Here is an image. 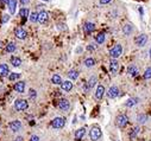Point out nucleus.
I'll return each instance as SVG.
<instances>
[{"label":"nucleus","instance_id":"7ed1b4c3","mask_svg":"<svg viewBox=\"0 0 151 141\" xmlns=\"http://www.w3.org/2000/svg\"><path fill=\"white\" fill-rule=\"evenodd\" d=\"M101 135H103V133H101V129H100L99 127H96V126L92 127V129L89 132V138H91L92 141H98L100 138H101Z\"/></svg>","mask_w":151,"mask_h":141},{"label":"nucleus","instance_id":"dca6fc26","mask_svg":"<svg viewBox=\"0 0 151 141\" xmlns=\"http://www.w3.org/2000/svg\"><path fill=\"white\" fill-rule=\"evenodd\" d=\"M15 90L17 93H24L25 90V82L24 81H19L15 84Z\"/></svg>","mask_w":151,"mask_h":141},{"label":"nucleus","instance_id":"b1692460","mask_svg":"<svg viewBox=\"0 0 151 141\" xmlns=\"http://www.w3.org/2000/svg\"><path fill=\"white\" fill-rule=\"evenodd\" d=\"M105 39H106V36H105L104 32L98 33V34L95 36V42H96L98 44H103V43L105 42Z\"/></svg>","mask_w":151,"mask_h":141},{"label":"nucleus","instance_id":"f03ea898","mask_svg":"<svg viewBox=\"0 0 151 141\" xmlns=\"http://www.w3.org/2000/svg\"><path fill=\"white\" fill-rule=\"evenodd\" d=\"M15 108L18 110V111H24L29 108V103L26 100H23V98H18L16 100L15 102Z\"/></svg>","mask_w":151,"mask_h":141},{"label":"nucleus","instance_id":"f8f14e48","mask_svg":"<svg viewBox=\"0 0 151 141\" xmlns=\"http://www.w3.org/2000/svg\"><path fill=\"white\" fill-rule=\"evenodd\" d=\"M104 95H105V87L100 84V85H98L96 90H95V98L96 100H101L104 97Z\"/></svg>","mask_w":151,"mask_h":141},{"label":"nucleus","instance_id":"e433bc0d","mask_svg":"<svg viewBox=\"0 0 151 141\" xmlns=\"http://www.w3.org/2000/svg\"><path fill=\"white\" fill-rule=\"evenodd\" d=\"M36 96H37L36 90H33V89H30V91H29V97H30V98H36Z\"/></svg>","mask_w":151,"mask_h":141},{"label":"nucleus","instance_id":"473e14b6","mask_svg":"<svg viewBox=\"0 0 151 141\" xmlns=\"http://www.w3.org/2000/svg\"><path fill=\"white\" fill-rule=\"evenodd\" d=\"M29 19L31 23H37L38 21V13H36V12H31V14L29 16Z\"/></svg>","mask_w":151,"mask_h":141},{"label":"nucleus","instance_id":"4be33fe9","mask_svg":"<svg viewBox=\"0 0 151 141\" xmlns=\"http://www.w3.org/2000/svg\"><path fill=\"white\" fill-rule=\"evenodd\" d=\"M16 6H17V0H10V4H8V10H10V13L13 16L15 12H16Z\"/></svg>","mask_w":151,"mask_h":141},{"label":"nucleus","instance_id":"2eb2a0df","mask_svg":"<svg viewBox=\"0 0 151 141\" xmlns=\"http://www.w3.org/2000/svg\"><path fill=\"white\" fill-rule=\"evenodd\" d=\"M83 29H85V32H86V33H92V32L95 30V25H94L93 23H91V21H87V23L85 24Z\"/></svg>","mask_w":151,"mask_h":141},{"label":"nucleus","instance_id":"ddd939ff","mask_svg":"<svg viewBox=\"0 0 151 141\" xmlns=\"http://www.w3.org/2000/svg\"><path fill=\"white\" fill-rule=\"evenodd\" d=\"M48 20H49V13L46 11H41L38 13V23L45 24Z\"/></svg>","mask_w":151,"mask_h":141},{"label":"nucleus","instance_id":"a19ab883","mask_svg":"<svg viewBox=\"0 0 151 141\" xmlns=\"http://www.w3.org/2000/svg\"><path fill=\"white\" fill-rule=\"evenodd\" d=\"M19 3H20L21 5H28V4L30 3V0H19Z\"/></svg>","mask_w":151,"mask_h":141},{"label":"nucleus","instance_id":"393cba45","mask_svg":"<svg viewBox=\"0 0 151 141\" xmlns=\"http://www.w3.org/2000/svg\"><path fill=\"white\" fill-rule=\"evenodd\" d=\"M138 98H136V97H133V98H129L127 101H126V103H125V106L126 107H129V108H131V107H133V106H136L137 103H138Z\"/></svg>","mask_w":151,"mask_h":141},{"label":"nucleus","instance_id":"c03bdc74","mask_svg":"<svg viewBox=\"0 0 151 141\" xmlns=\"http://www.w3.org/2000/svg\"><path fill=\"white\" fill-rule=\"evenodd\" d=\"M15 141H24V139H23V136H17Z\"/></svg>","mask_w":151,"mask_h":141},{"label":"nucleus","instance_id":"a878e982","mask_svg":"<svg viewBox=\"0 0 151 141\" xmlns=\"http://www.w3.org/2000/svg\"><path fill=\"white\" fill-rule=\"evenodd\" d=\"M51 82L54 83V84H62V78H61V76L58 75V74H54L53 75V77H51Z\"/></svg>","mask_w":151,"mask_h":141},{"label":"nucleus","instance_id":"58836bf2","mask_svg":"<svg viewBox=\"0 0 151 141\" xmlns=\"http://www.w3.org/2000/svg\"><path fill=\"white\" fill-rule=\"evenodd\" d=\"M112 1V0H99V3L101 5H106V4H109Z\"/></svg>","mask_w":151,"mask_h":141},{"label":"nucleus","instance_id":"72a5a7b5","mask_svg":"<svg viewBox=\"0 0 151 141\" xmlns=\"http://www.w3.org/2000/svg\"><path fill=\"white\" fill-rule=\"evenodd\" d=\"M139 133V127H136V128H133L132 129V132H131V134H130V138L131 139H134L136 136H137V134Z\"/></svg>","mask_w":151,"mask_h":141},{"label":"nucleus","instance_id":"9b49d317","mask_svg":"<svg viewBox=\"0 0 151 141\" xmlns=\"http://www.w3.org/2000/svg\"><path fill=\"white\" fill-rule=\"evenodd\" d=\"M109 70L112 72V75H117V72L119 71V63L117 59H112L109 63Z\"/></svg>","mask_w":151,"mask_h":141},{"label":"nucleus","instance_id":"cd10ccee","mask_svg":"<svg viewBox=\"0 0 151 141\" xmlns=\"http://www.w3.org/2000/svg\"><path fill=\"white\" fill-rule=\"evenodd\" d=\"M98 83V78H96V76H92V77L89 78V81H88V89H92L93 87H95V84Z\"/></svg>","mask_w":151,"mask_h":141},{"label":"nucleus","instance_id":"6ab92c4d","mask_svg":"<svg viewBox=\"0 0 151 141\" xmlns=\"http://www.w3.org/2000/svg\"><path fill=\"white\" fill-rule=\"evenodd\" d=\"M138 68L136 67V65H133V64H131V65L127 68V74L130 75V76H132V77H136V76L138 75Z\"/></svg>","mask_w":151,"mask_h":141},{"label":"nucleus","instance_id":"aec40b11","mask_svg":"<svg viewBox=\"0 0 151 141\" xmlns=\"http://www.w3.org/2000/svg\"><path fill=\"white\" fill-rule=\"evenodd\" d=\"M68 77H69L70 80H73V81L78 80V78H79V71L75 70V69L69 70V71H68Z\"/></svg>","mask_w":151,"mask_h":141},{"label":"nucleus","instance_id":"5701e85b","mask_svg":"<svg viewBox=\"0 0 151 141\" xmlns=\"http://www.w3.org/2000/svg\"><path fill=\"white\" fill-rule=\"evenodd\" d=\"M83 64H85V67H86V68H93V67L95 65V59H94V58H92V57H89V58H86Z\"/></svg>","mask_w":151,"mask_h":141},{"label":"nucleus","instance_id":"a18cd8bd","mask_svg":"<svg viewBox=\"0 0 151 141\" xmlns=\"http://www.w3.org/2000/svg\"><path fill=\"white\" fill-rule=\"evenodd\" d=\"M149 55H150V58H151V47H150V51H149Z\"/></svg>","mask_w":151,"mask_h":141},{"label":"nucleus","instance_id":"412c9836","mask_svg":"<svg viewBox=\"0 0 151 141\" xmlns=\"http://www.w3.org/2000/svg\"><path fill=\"white\" fill-rule=\"evenodd\" d=\"M133 31V28H132V25L131 24H125L124 26H123V32L124 34H126V36H130Z\"/></svg>","mask_w":151,"mask_h":141},{"label":"nucleus","instance_id":"7c9ffc66","mask_svg":"<svg viewBox=\"0 0 151 141\" xmlns=\"http://www.w3.org/2000/svg\"><path fill=\"white\" fill-rule=\"evenodd\" d=\"M20 78V74L18 72H12L8 75V80L12 82V81H16V80H19Z\"/></svg>","mask_w":151,"mask_h":141},{"label":"nucleus","instance_id":"37998d69","mask_svg":"<svg viewBox=\"0 0 151 141\" xmlns=\"http://www.w3.org/2000/svg\"><path fill=\"white\" fill-rule=\"evenodd\" d=\"M1 3H3L4 5H7V6H8V4H10V0H1Z\"/></svg>","mask_w":151,"mask_h":141},{"label":"nucleus","instance_id":"c85d7f7f","mask_svg":"<svg viewBox=\"0 0 151 141\" xmlns=\"http://www.w3.org/2000/svg\"><path fill=\"white\" fill-rule=\"evenodd\" d=\"M15 51H16V44L15 43H8L6 45V52L12 54V52H15Z\"/></svg>","mask_w":151,"mask_h":141},{"label":"nucleus","instance_id":"9d476101","mask_svg":"<svg viewBox=\"0 0 151 141\" xmlns=\"http://www.w3.org/2000/svg\"><path fill=\"white\" fill-rule=\"evenodd\" d=\"M118 95H119V88L116 87V85H112V87L108 89V91H107V96H108L109 98H116Z\"/></svg>","mask_w":151,"mask_h":141},{"label":"nucleus","instance_id":"c756f323","mask_svg":"<svg viewBox=\"0 0 151 141\" xmlns=\"http://www.w3.org/2000/svg\"><path fill=\"white\" fill-rule=\"evenodd\" d=\"M19 16L23 18V19H26L28 17H29V10L28 8H20V11H19Z\"/></svg>","mask_w":151,"mask_h":141},{"label":"nucleus","instance_id":"423d86ee","mask_svg":"<svg viewBox=\"0 0 151 141\" xmlns=\"http://www.w3.org/2000/svg\"><path fill=\"white\" fill-rule=\"evenodd\" d=\"M8 127H10V129L11 132H13V133H17L19 131H21V128H23V124L19 120H15V121H11L8 123Z\"/></svg>","mask_w":151,"mask_h":141},{"label":"nucleus","instance_id":"f3484780","mask_svg":"<svg viewBox=\"0 0 151 141\" xmlns=\"http://www.w3.org/2000/svg\"><path fill=\"white\" fill-rule=\"evenodd\" d=\"M10 75V69L7 64H0V76H8Z\"/></svg>","mask_w":151,"mask_h":141},{"label":"nucleus","instance_id":"6e6552de","mask_svg":"<svg viewBox=\"0 0 151 141\" xmlns=\"http://www.w3.org/2000/svg\"><path fill=\"white\" fill-rule=\"evenodd\" d=\"M15 36L18 38V39H25L28 36V32L25 31V29H23L21 26H18L15 29Z\"/></svg>","mask_w":151,"mask_h":141},{"label":"nucleus","instance_id":"20e7f679","mask_svg":"<svg viewBox=\"0 0 151 141\" xmlns=\"http://www.w3.org/2000/svg\"><path fill=\"white\" fill-rule=\"evenodd\" d=\"M66 124V119L62 118V116H57L51 122V126L55 128V129H61V128H63Z\"/></svg>","mask_w":151,"mask_h":141},{"label":"nucleus","instance_id":"4c0bfd02","mask_svg":"<svg viewBox=\"0 0 151 141\" xmlns=\"http://www.w3.org/2000/svg\"><path fill=\"white\" fill-rule=\"evenodd\" d=\"M8 19H10V16H8V14H4V16H3L1 21H3V23H7V21H8Z\"/></svg>","mask_w":151,"mask_h":141},{"label":"nucleus","instance_id":"1a4fd4ad","mask_svg":"<svg viewBox=\"0 0 151 141\" xmlns=\"http://www.w3.org/2000/svg\"><path fill=\"white\" fill-rule=\"evenodd\" d=\"M58 108L63 111H68L69 108H70V102L67 98H61L58 101Z\"/></svg>","mask_w":151,"mask_h":141},{"label":"nucleus","instance_id":"4468645a","mask_svg":"<svg viewBox=\"0 0 151 141\" xmlns=\"http://www.w3.org/2000/svg\"><path fill=\"white\" fill-rule=\"evenodd\" d=\"M85 135H86V128H79V129L75 132V140L80 141L83 139Z\"/></svg>","mask_w":151,"mask_h":141},{"label":"nucleus","instance_id":"a211bd4d","mask_svg":"<svg viewBox=\"0 0 151 141\" xmlns=\"http://www.w3.org/2000/svg\"><path fill=\"white\" fill-rule=\"evenodd\" d=\"M61 88H62V90H64V91H70L73 89V83L70 81H63L61 84Z\"/></svg>","mask_w":151,"mask_h":141},{"label":"nucleus","instance_id":"c9c22d12","mask_svg":"<svg viewBox=\"0 0 151 141\" xmlns=\"http://www.w3.org/2000/svg\"><path fill=\"white\" fill-rule=\"evenodd\" d=\"M57 29L61 30V31H67V30H68L67 25H66L64 23H58V24H57Z\"/></svg>","mask_w":151,"mask_h":141},{"label":"nucleus","instance_id":"2f4dec72","mask_svg":"<svg viewBox=\"0 0 151 141\" xmlns=\"http://www.w3.org/2000/svg\"><path fill=\"white\" fill-rule=\"evenodd\" d=\"M137 121L139 122V123H145L148 121V116H146L145 114H139L137 116Z\"/></svg>","mask_w":151,"mask_h":141},{"label":"nucleus","instance_id":"ea45409f","mask_svg":"<svg viewBox=\"0 0 151 141\" xmlns=\"http://www.w3.org/2000/svg\"><path fill=\"white\" fill-rule=\"evenodd\" d=\"M30 141H41V139H39L38 136H37V135H32Z\"/></svg>","mask_w":151,"mask_h":141},{"label":"nucleus","instance_id":"f257e3e1","mask_svg":"<svg viewBox=\"0 0 151 141\" xmlns=\"http://www.w3.org/2000/svg\"><path fill=\"white\" fill-rule=\"evenodd\" d=\"M123 54V46L120 44H117L114 45L111 50H109V56L113 58V59H117L118 57H120Z\"/></svg>","mask_w":151,"mask_h":141},{"label":"nucleus","instance_id":"39448f33","mask_svg":"<svg viewBox=\"0 0 151 141\" xmlns=\"http://www.w3.org/2000/svg\"><path fill=\"white\" fill-rule=\"evenodd\" d=\"M127 123H129V119H127L126 115L120 114V115H118V116H117V119H116V124H117L118 127L124 128Z\"/></svg>","mask_w":151,"mask_h":141},{"label":"nucleus","instance_id":"79ce46f5","mask_svg":"<svg viewBox=\"0 0 151 141\" xmlns=\"http://www.w3.org/2000/svg\"><path fill=\"white\" fill-rule=\"evenodd\" d=\"M94 49H95V45H94V44H91L89 46L87 47V50H89V51H92V50H94Z\"/></svg>","mask_w":151,"mask_h":141},{"label":"nucleus","instance_id":"0eeeda50","mask_svg":"<svg viewBox=\"0 0 151 141\" xmlns=\"http://www.w3.org/2000/svg\"><path fill=\"white\" fill-rule=\"evenodd\" d=\"M148 42V36L145 33H142L139 36H137L136 37V39H134V43L137 46H139V47H143Z\"/></svg>","mask_w":151,"mask_h":141},{"label":"nucleus","instance_id":"bb28decb","mask_svg":"<svg viewBox=\"0 0 151 141\" xmlns=\"http://www.w3.org/2000/svg\"><path fill=\"white\" fill-rule=\"evenodd\" d=\"M11 63H12V65L18 68L21 65V59L19 57H11Z\"/></svg>","mask_w":151,"mask_h":141},{"label":"nucleus","instance_id":"f704fd0d","mask_svg":"<svg viewBox=\"0 0 151 141\" xmlns=\"http://www.w3.org/2000/svg\"><path fill=\"white\" fill-rule=\"evenodd\" d=\"M144 78L145 80H150L151 78V67H149L146 70H145V72H144Z\"/></svg>","mask_w":151,"mask_h":141},{"label":"nucleus","instance_id":"49530a36","mask_svg":"<svg viewBox=\"0 0 151 141\" xmlns=\"http://www.w3.org/2000/svg\"><path fill=\"white\" fill-rule=\"evenodd\" d=\"M42 1H50V0H42Z\"/></svg>","mask_w":151,"mask_h":141}]
</instances>
